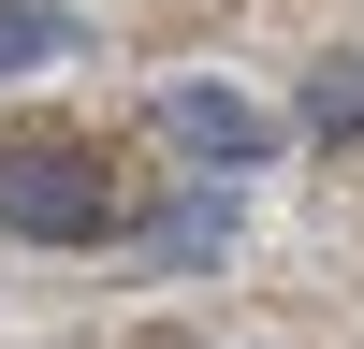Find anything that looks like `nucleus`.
I'll use <instances>...</instances> for the list:
<instances>
[{
	"label": "nucleus",
	"mask_w": 364,
	"mask_h": 349,
	"mask_svg": "<svg viewBox=\"0 0 364 349\" xmlns=\"http://www.w3.org/2000/svg\"><path fill=\"white\" fill-rule=\"evenodd\" d=\"M0 233L29 248H102L117 233V174L87 145H0Z\"/></svg>",
	"instance_id": "1"
},
{
	"label": "nucleus",
	"mask_w": 364,
	"mask_h": 349,
	"mask_svg": "<svg viewBox=\"0 0 364 349\" xmlns=\"http://www.w3.org/2000/svg\"><path fill=\"white\" fill-rule=\"evenodd\" d=\"M161 131L190 145V160H219V174H262V160H277V145H291L277 116L248 102V87H204V73H190V87H161Z\"/></svg>",
	"instance_id": "2"
},
{
	"label": "nucleus",
	"mask_w": 364,
	"mask_h": 349,
	"mask_svg": "<svg viewBox=\"0 0 364 349\" xmlns=\"http://www.w3.org/2000/svg\"><path fill=\"white\" fill-rule=\"evenodd\" d=\"M73 44H87V29L58 15V0H0V87H15V73H44V58H73Z\"/></svg>",
	"instance_id": "3"
},
{
	"label": "nucleus",
	"mask_w": 364,
	"mask_h": 349,
	"mask_svg": "<svg viewBox=\"0 0 364 349\" xmlns=\"http://www.w3.org/2000/svg\"><path fill=\"white\" fill-rule=\"evenodd\" d=\"M219 248H233V189H190L161 218V262H219Z\"/></svg>",
	"instance_id": "4"
},
{
	"label": "nucleus",
	"mask_w": 364,
	"mask_h": 349,
	"mask_svg": "<svg viewBox=\"0 0 364 349\" xmlns=\"http://www.w3.org/2000/svg\"><path fill=\"white\" fill-rule=\"evenodd\" d=\"M306 131H364V58H321L306 73Z\"/></svg>",
	"instance_id": "5"
}]
</instances>
